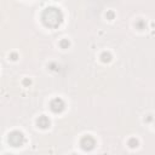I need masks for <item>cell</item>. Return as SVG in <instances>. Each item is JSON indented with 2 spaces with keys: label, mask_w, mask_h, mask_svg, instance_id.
<instances>
[{
  "label": "cell",
  "mask_w": 155,
  "mask_h": 155,
  "mask_svg": "<svg viewBox=\"0 0 155 155\" xmlns=\"http://www.w3.org/2000/svg\"><path fill=\"white\" fill-rule=\"evenodd\" d=\"M43 21L48 27H57L62 22V13L57 9H47L43 15Z\"/></svg>",
  "instance_id": "1"
},
{
  "label": "cell",
  "mask_w": 155,
  "mask_h": 155,
  "mask_svg": "<svg viewBox=\"0 0 155 155\" xmlns=\"http://www.w3.org/2000/svg\"><path fill=\"white\" fill-rule=\"evenodd\" d=\"M10 142H11L15 147L21 145V144L23 143V136H22V133H20V132L12 133V134L10 136Z\"/></svg>",
  "instance_id": "2"
},
{
  "label": "cell",
  "mask_w": 155,
  "mask_h": 155,
  "mask_svg": "<svg viewBox=\"0 0 155 155\" xmlns=\"http://www.w3.org/2000/svg\"><path fill=\"white\" fill-rule=\"evenodd\" d=\"M51 109H52L55 113L62 112L64 109V103L61 99H55V101H52V103H51Z\"/></svg>",
  "instance_id": "3"
},
{
  "label": "cell",
  "mask_w": 155,
  "mask_h": 155,
  "mask_svg": "<svg viewBox=\"0 0 155 155\" xmlns=\"http://www.w3.org/2000/svg\"><path fill=\"white\" fill-rule=\"evenodd\" d=\"M81 145H82V148H84V149H86V150H90V149H92V148H93V145H95V141L91 138L90 136H87V137H85V138L82 140Z\"/></svg>",
  "instance_id": "4"
},
{
  "label": "cell",
  "mask_w": 155,
  "mask_h": 155,
  "mask_svg": "<svg viewBox=\"0 0 155 155\" xmlns=\"http://www.w3.org/2000/svg\"><path fill=\"white\" fill-rule=\"evenodd\" d=\"M38 125H39L40 127L45 129V127H47V126L50 125V121H48V119H47L46 116H41V118H39V120H38Z\"/></svg>",
  "instance_id": "5"
}]
</instances>
